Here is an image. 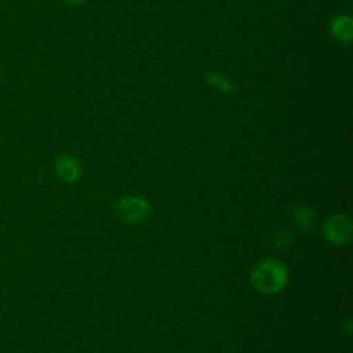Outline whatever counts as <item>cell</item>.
<instances>
[{"mask_svg": "<svg viewBox=\"0 0 353 353\" xmlns=\"http://www.w3.org/2000/svg\"><path fill=\"white\" fill-rule=\"evenodd\" d=\"M292 222L299 230L312 232L316 225V212L305 204H298L292 208Z\"/></svg>", "mask_w": 353, "mask_h": 353, "instance_id": "obj_5", "label": "cell"}, {"mask_svg": "<svg viewBox=\"0 0 353 353\" xmlns=\"http://www.w3.org/2000/svg\"><path fill=\"white\" fill-rule=\"evenodd\" d=\"M150 204L142 196H124L114 204L116 216L124 223H138L149 216Z\"/></svg>", "mask_w": 353, "mask_h": 353, "instance_id": "obj_2", "label": "cell"}, {"mask_svg": "<svg viewBox=\"0 0 353 353\" xmlns=\"http://www.w3.org/2000/svg\"><path fill=\"white\" fill-rule=\"evenodd\" d=\"M331 32L339 40H343V41L350 40L352 39V21L343 15L334 18L331 22Z\"/></svg>", "mask_w": 353, "mask_h": 353, "instance_id": "obj_6", "label": "cell"}, {"mask_svg": "<svg viewBox=\"0 0 353 353\" xmlns=\"http://www.w3.org/2000/svg\"><path fill=\"white\" fill-rule=\"evenodd\" d=\"M353 222L347 214H334L323 225L324 239L332 245H345L352 240Z\"/></svg>", "mask_w": 353, "mask_h": 353, "instance_id": "obj_3", "label": "cell"}, {"mask_svg": "<svg viewBox=\"0 0 353 353\" xmlns=\"http://www.w3.org/2000/svg\"><path fill=\"white\" fill-rule=\"evenodd\" d=\"M55 174L61 181L73 183L80 178V174H81L80 163L77 161L76 157L70 154L59 156L55 160Z\"/></svg>", "mask_w": 353, "mask_h": 353, "instance_id": "obj_4", "label": "cell"}, {"mask_svg": "<svg viewBox=\"0 0 353 353\" xmlns=\"http://www.w3.org/2000/svg\"><path fill=\"white\" fill-rule=\"evenodd\" d=\"M62 1H65L68 4H80V3H83L85 0H62Z\"/></svg>", "mask_w": 353, "mask_h": 353, "instance_id": "obj_8", "label": "cell"}, {"mask_svg": "<svg viewBox=\"0 0 353 353\" xmlns=\"http://www.w3.org/2000/svg\"><path fill=\"white\" fill-rule=\"evenodd\" d=\"M251 285L261 294H279L288 281L287 266L276 258L261 259L251 270Z\"/></svg>", "mask_w": 353, "mask_h": 353, "instance_id": "obj_1", "label": "cell"}, {"mask_svg": "<svg viewBox=\"0 0 353 353\" xmlns=\"http://www.w3.org/2000/svg\"><path fill=\"white\" fill-rule=\"evenodd\" d=\"M292 237L294 236H292L291 230L288 228L281 226V228L276 229V232L273 234V244L280 251L287 250L291 245V243H292Z\"/></svg>", "mask_w": 353, "mask_h": 353, "instance_id": "obj_7", "label": "cell"}]
</instances>
